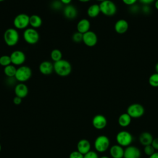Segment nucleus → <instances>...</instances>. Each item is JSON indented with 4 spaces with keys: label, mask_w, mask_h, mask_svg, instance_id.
I'll return each instance as SVG.
<instances>
[{
    "label": "nucleus",
    "mask_w": 158,
    "mask_h": 158,
    "mask_svg": "<svg viewBox=\"0 0 158 158\" xmlns=\"http://www.w3.org/2000/svg\"><path fill=\"white\" fill-rule=\"evenodd\" d=\"M54 72L59 76L65 77L69 76L72 70L71 64L67 60H61L54 62Z\"/></svg>",
    "instance_id": "obj_1"
},
{
    "label": "nucleus",
    "mask_w": 158,
    "mask_h": 158,
    "mask_svg": "<svg viewBox=\"0 0 158 158\" xmlns=\"http://www.w3.org/2000/svg\"><path fill=\"white\" fill-rule=\"evenodd\" d=\"M4 41L8 46H15L20 38L19 33L15 28H9L4 33Z\"/></svg>",
    "instance_id": "obj_2"
},
{
    "label": "nucleus",
    "mask_w": 158,
    "mask_h": 158,
    "mask_svg": "<svg viewBox=\"0 0 158 158\" xmlns=\"http://www.w3.org/2000/svg\"><path fill=\"white\" fill-rule=\"evenodd\" d=\"M32 75L31 68L27 65H21L17 69L15 78L19 83H24L28 81Z\"/></svg>",
    "instance_id": "obj_3"
},
{
    "label": "nucleus",
    "mask_w": 158,
    "mask_h": 158,
    "mask_svg": "<svg viewBox=\"0 0 158 158\" xmlns=\"http://www.w3.org/2000/svg\"><path fill=\"white\" fill-rule=\"evenodd\" d=\"M13 25L17 30H25L30 25V16L25 13L17 14L14 19Z\"/></svg>",
    "instance_id": "obj_4"
},
{
    "label": "nucleus",
    "mask_w": 158,
    "mask_h": 158,
    "mask_svg": "<svg viewBox=\"0 0 158 158\" xmlns=\"http://www.w3.org/2000/svg\"><path fill=\"white\" fill-rule=\"evenodd\" d=\"M23 37L24 41L29 44H35L40 40V34L36 29L33 28H27L23 33Z\"/></svg>",
    "instance_id": "obj_5"
},
{
    "label": "nucleus",
    "mask_w": 158,
    "mask_h": 158,
    "mask_svg": "<svg viewBox=\"0 0 158 158\" xmlns=\"http://www.w3.org/2000/svg\"><path fill=\"white\" fill-rule=\"evenodd\" d=\"M101 13L106 16H112L117 12V6L111 0H106L99 3Z\"/></svg>",
    "instance_id": "obj_6"
},
{
    "label": "nucleus",
    "mask_w": 158,
    "mask_h": 158,
    "mask_svg": "<svg viewBox=\"0 0 158 158\" xmlns=\"http://www.w3.org/2000/svg\"><path fill=\"white\" fill-rule=\"evenodd\" d=\"M110 146L109 138L106 135H99L94 140V147L98 152L106 151Z\"/></svg>",
    "instance_id": "obj_7"
},
{
    "label": "nucleus",
    "mask_w": 158,
    "mask_h": 158,
    "mask_svg": "<svg viewBox=\"0 0 158 158\" xmlns=\"http://www.w3.org/2000/svg\"><path fill=\"white\" fill-rule=\"evenodd\" d=\"M116 141L117 144L122 147H127L130 146L133 141V136L131 134L126 130H122L116 135Z\"/></svg>",
    "instance_id": "obj_8"
},
{
    "label": "nucleus",
    "mask_w": 158,
    "mask_h": 158,
    "mask_svg": "<svg viewBox=\"0 0 158 158\" xmlns=\"http://www.w3.org/2000/svg\"><path fill=\"white\" fill-rule=\"evenodd\" d=\"M127 113L133 118H138L142 117L144 114V107L138 103L130 104L127 109Z\"/></svg>",
    "instance_id": "obj_9"
},
{
    "label": "nucleus",
    "mask_w": 158,
    "mask_h": 158,
    "mask_svg": "<svg viewBox=\"0 0 158 158\" xmlns=\"http://www.w3.org/2000/svg\"><path fill=\"white\" fill-rule=\"evenodd\" d=\"M12 64L15 66L22 65L26 60V56L25 53L20 50H15L10 55Z\"/></svg>",
    "instance_id": "obj_10"
},
{
    "label": "nucleus",
    "mask_w": 158,
    "mask_h": 158,
    "mask_svg": "<svg viewBox=\"0 0 158 158\" xmlns=\"http://www.w3.org/2000/svg\"><path fill=\"white\" fill-rule=\"evenodd\" d=\"M83 43L88 47H93L98 43V36L95 32L88 31L83 34Z\"/></svg>",
    "instance_id": "obj_11"
},
{
    "label": "nucleus",
    "mask_w": 158,
    "mask_h": 158,
    "mask_svg": "<svg viewBox=\"0 0 158 158\" xmlns=\"http://www.w3.org/2000/svg\"><path fill=\"white\" fill-rule=\"evenodd\" d=\"M107 123V118L105 116L101 114L96 115L92 119V125L96 130L104 129Z\"/></svg>",
    "instance_id": "obj_12"
},
{
    "label": "nucleus",
    "mask_w": 158,
    "mask_h": 158,
    "mask_svg": "<svg viewBox=\"0 0 158 158\" xmlns=\"http://www.w3.org/2000/svg\"><path fill=\"white\" fill-rule=\"evenodd\" d=\"M141 157L140 150L135 146H128L124 149L123 158H139Z\"/></svg>",
    "instance_id": "obj_13"
},
{
    "label": "nucleus",
    "mask_w": 158,
    "mask_h": 158,
    "mask_svg": "<svg viewBox=\"0 0 158 158\" xmlns=\"http://www.w3.org/2000/svg\"><path fill=\"white\" fill-rule=\"evenodd\" d=\"M39 71L43 75H50L54 72V64L49 60H44L39 65Z\"/></svg>",
    "instance_id": "obj_14"
},
{
    "label": "nucleus",
    "mask_w": 158,
    "mask_h": 158,
    "mask_svg": "<svg viewBox=\"0 0 158 158\" xmlns=\"http://www.w3.org/2000/svg\"><path fill=\"white\" fill-rule=\"evenodd\" d=\"M63 14L66 19L73 20L77 17L78 15V10L73 5L69 4L64 7L63 9Z\"/></svg>",
    "instance_id": "obj_15"
},
{
    "label": "nucleus",
    "mask_w": 158,
    "mask_h": 158,
    "mask_svg": "<svg viewBox=\"0 0 158 158\" xmlns=\"http://www.w3.org/2000/svg\"><path fill=\"white\" fill-rule=\"evenodd\" d=\"M129 28L128 22L125 19H119L116 21L114 25V30L118 34L125 33Z\"/></svg>",
    "instance_id": "obj_16"
},
{
    "label": "nucleus",
    "mask_w": 158,
    "mask_h": 158,
    "mask_svg": "<svg viewBox=\"0 0 158 158\" xmlns=\"http://www.w3.org/2000/svg\"><path fill=\"white\" fill-rule=\"evenodd\" d=\"M14 93L16 96L23 99L28 95V88L24 83H19L15 86Z\"/></svg>",
    "instance_id": "obj_17"
},
{
    "label": "nucleus",
    "mask_w": 158,
    "mask_h": 158,
    "mask_svg": "<svg viewBox=\"0 0 158 158\" xmlns=\"http://www.w3.org/2000/svg\"><path fill=\"white\" fill-rule=\"evenodd\" d=\"M77 148L78 151L85 155L91 151V143L86 139H81L78 142Z\"/></svg>",
    "instance_id": "obj_18"
},
{
    "label": "nucleus",
    "mask_w": 158,
    "mask_h": 158,
    "mask_svg": "<svg viewBox=\"0 0 158 158\" xmlns=\"http://www.w3.org/2000/svg\"><path fill=\"white\" fill-rule=\"evenodd\" d=\"M109 153L112 158H123L124 149L118 144H114L110 148Z\"/></svg>",
    "instance_id": "obj_19"
},
{
    "label": "nucleus",
    "mask_w": 158,
    "mask_h": 158,
    "mask_svg": "<svg viewBox=\"0 0 158 158\" xmlns=\"http://www.w3.org/2000/svg\"><path fill=\"white\" fill-rule=\"evenodd\" d=\"M90 27L91 24L89 20L87 19H82L78 22L77 24V31L84 34L89 31Z\"/></svg>",
    "instance_id": "obj_20"
},
{
    "label": "nucleus",
    "mask_w": 158,
    "mask_h": 158,
    "mask_svg": "<svg viewBox=\"0 0 158 158\" xmlns=\"http://www.w3.org/2000/svg\"><path fill=\"white\" fill-rule=\"evenodd\" d=\"M154 138L151 133L148 131L142 132L139 136V141L140 144L144 146L151 144Z\"/></svg>",
    "instance_id": "obj_21"
},
{
    "label": "nucleus",
    "mask_w": 158,
    "mask_h": 158,
    "mask_svg": "<svg viewBox=\"0 0 158 158\" xmlns=\"http://www.w3.org/2000/svg\"><path fill=\"white\" fill-rule=\"evenodd\" d=\"M131 117L127 113H123L118 118V123L122 127H127L131 123Z\"/></svg>",
    "instance_id": "obj_22"
},
{
    "label": "nucleus",
    "mask_w": 158,
    "mask_h": 158,
    "mask_svg": "<svg viewBox=\"0 0 158 158\" xmlns=\"http://www.w3.org/2000/svg\"><path fill=\"white\" fill-rule=\"evenodd\" d=\"M101 13L99 5L98 4H93L89 6L87 9V15L90 18H96Z\"/></svg>",
    "instance_id": "obj_23"
},
{
    "label": "nucleus",
    "mask_w": 158,
    "mask_h": 158,
    "mask_svg": "<svg viewBox=\"0 0 158 158\" xmlns=\"http://www.w3.org/2000/svg\"><path fill=\"white\" fill-rule=\"evenodd\" d=\"M43 24V20L40 16L36 14H33L30 16V25L35 29L40 28Z\"/></svg>",
    "instance_id": "obj_24"
},
{
    "label": "nucleus",
    "mask_w": 158,
    "mask_h": 158,
    "mask_svg": "<svg viewBox=\"0 0 158 158\" xmlns=\"http://www.w3.org/2000/svg\"><path fill=\"white\" fill-rule=\"evenodd\" d=\"M17 69L14 65L10 64L4 67V73L7 77H15Z\"/></svg>",
    "instance_id": "obj_25"
},
{
    "label": "nucleus",
    "mask_w": 158,
    "mask_h": 158,
    "mask_svg": "<svg viewBox=\"0 0 158 158\" xmlns=\"http://www.w3.org/2000/svg\"><path fill=\"white\" fill-rule=\"evenodd\" d=\"M50 57L52 60L54 61V62H55L62 59V53L59 49H54L52 50V51L51 52Z\"/></svg>",
    "instance_id": "obj_26"
},
{
    "label": "nucleus",
    "mask_w": 158,
    "mask_h": 158,
    "mask_svg": "<svg viewBox=\"0 0 158 158\" xmlns=\"http://www.w3.org/2000/svg\"><path fill=\"white\" fill-rule=\"evenodd\" d=\"M149 84L154 88H157L158 87V73H154L150 75L148 79Z\"/></svg>",
    "instance_id": "obj_27"
},
{
    "label": "nucleus",
    "mask_w": 158,
    "mask_h": 158,
    "mask_svg": "<svg viewBox=\"0 0 158 158\" xmlns=\"http://www.w3.org/2000/svg\"><path fill=\"white\" fill-rule=\"evenodd\" d=\"M12 64L10 56L9 55H2L0 56V65L5 67Z\"/></svg>",
    "instance_id": "obj_28"
},
{
    "label": "nucleus",
    "mask_w": 158,
    "mask_h": 158,
    "mask_svg": "<svg viewBox=\"0 0 158 158\" xmlns=\"http://www.w3.org/2000/svg\"><path fill=\"white\" fill-rule=\"evenodd\" d=\"M72 41L75 43H80L81 42H83V34L77 31L75 32L72 36Z\"/></svg>",
    "instance_id": "obj_29"
},
{
    "label": "nucleus",
    "mask_w": 158,
    "mask_h": 158,
    "mask_svg": "<svg viewBox=\"0 0 158 158\" xmlns=\"http://www.w3.org/2000/svg\"><path fill=\"white\" fill-rule=\"evenodd\" d=\"M155 149L154 148L152 147V146L151 144H149V145H147V146H145L144 148V154L148 156H151L152 154H153L154 152H155Z\"/></svg>",
    "instance_id": "obj_30"
},
{
    "label": "nucleus",
    "mask_w": 158,
    "mask_h": 158,
    "mask_svg": "<svg viewBox=\"0 0 158 158\" xmlns=\"http://www.w3.org/2000/svg\"><path fill=\"white\" fill-rule=\"evenodd\" d=\"M63 6V4L60 2V0H55L52 2L51 3V7L52 9L54 10H60L61 9L62 7Z\"/></svg>",
    "instance_id": "obj_31"
},
{
    "label": "nucleus",
    "mask_w": 158,
    "mask_h": 158,
    "mask_svg": "<svg viewBox=\"0 0 158 158\" xmlns=\"http://www.w3.org/2000/svg\"><path fill=\"white\" fill-rule=\"evenodd\" d=\"M84 155L80 153L79 151H73L71 152L69 154V158H83Z\"/></svg>",
    "instance_id": "obj_32"
},
{
    "label": "nucleus",
    "mask_w": 158,
    "mask_h": 158,
    "mask_svg": "<svg viewBox=\"0 0 158 158\" xmlns=\"http://www.w3.org/2000/svg\"><path fill=\"white\" fill-rule=\"evenodd\" d=\"M83 158H99V156L96 152L90 151L84 155Z\"/></svg>",
    "instance_id": "obj_33"
},
{
    "label": "nucleus",
    "mask_w": 158,
    "mask_h": 158,
    "mask_svg": "<svg viewBox=\"0 0 158 158\" xmlns=\"http://www.w3.org/2000/svg\"><path fill=\"white\" fill-rule=\"evenodd\" d=\"M122 1L123 2V4H125V5L131 6L133 5H135L138 0H122Z\"/></svg>",
    "instance_id": "obj_34"
},
{
    "label": "nucleus",
    "mask_w": 158,
    "mask_h": 158,
    "mask_svg": "<svg viewBox=\"0 0 158 158\" xmlns=\"http://www.w3.org/2000/svg\"><path fill=\"white\" fill-rule=\"evenodd\" d=\"M151 145L152 146V147L154 148L155 150L158 151V137L153 139Z\"/></svg>",
    "instance_id": "obj_35"
},
{
    "label": "nucleus",
    "mask_w": 158,
    "mask_h": 158,
    "mask_svg": "<svg viewBox=\"0 0 158 158\" xmlns=\"http://www.w3.org/2000/svg\"><path fill=\"white\" fill-rule=\"evenodd\" d=\"M22 99L16 96L13 99V102L15 105H20L22 103Z\"/></svg>",
    "instance_id": "obj_36"
},
{
    "label": "nucleus",
    "mask_w": 158,
    "mask_h": 158,
    "mask_svg": "<svg viewBox=\"0 0 158 158\" xmlns=\"http://www.w3.org/2000/svg\"><path fill=\"white\" fill-rule=\"evenodd\" d=\"M141 4L146 6H149L151 4L152 2H154L156 0H138Z\"/></svg>",
    "instance_id": "obj_37"
},
{
    "label": "nucleus",
    "mask_w": 158,
    "mask_h": 158,
    "mask_svg": "<svg viewBox=\"0 0 158 158\" xmlns=\"http://www.w3.org/2000/svg\"><path fill=\"white\" fill-rule=\"evenodd\" d=\"M60 2H61L63 4L67 6V5L70 4V3H71V2H72V0H60Z\"/></svg>",
    "instance_id": "obj_38"
},
{
    "label": "nucleus",
    "mask_w": 158,
    "mask_h": 158,
    "mask_svg": "<svg viewBox=\"0 0 158 158\" xmlns=\"http://www.w3.org/2000/svg\"><path fill=\"white\" fill-rule=\"evenodd\" d=\"M143 11L145 13H148V12H150V9L148 7V6H146V5H144V7L143 8Z\"/></svg>",
    "instance_id": "obj_39"
},
{
    "label": "nucleus",
    "mask_w": 158,
    "mask_h": 158,
    "mask_svg": "<svg viewBox=\"0 0 158 158\" xmlns=\"http://www.w3.org/2000/svg\"><path fill=\"white\" fill-rule=\"evenodd\" d=\"M149 158H158V152H155L153 154L150 156Z\"/></svg>",
    "instance_id": "obj_40"
},
{
    "label": "nucleus",
    "mask_w": 158,
    "mask_h": 158,
    "mask_svg": "<svg viewBox=\"0 0 158 158\" xmlns=\"http://www.w3.org/2000/svg\"><path fill=\"white\" fill-rule=\"evenodd\" d=\"M154 7L157 10H158V0H156L154 1Z\"/></svg>",
    "instance_id": "obj_41"
},
{
    "label": "nucleus",
    "mask_w": 158,
    "mask_h": 158,
    "mask_svg": "<svg viewBox=\"0 0 158 158\" xmlns=\"http://www.w3.org/2000/svg\"><path fill=\"white\" fill-rule=\"evenodd\" d=\"M155 70H156V72L158 73V62L155 65Z\"/></svg>",
    "instance_id": "obj_42"
},
{
    "label": "nucleus",
    "mask_w": 158,
    "mask_h": 158,
    "mask_svg": "<svg viewBox=\"0 0 158 158\" xmlns=\"http://www.w3.org/2000/svg\"><path fill=\"white\" fill-rule=\"evenodd\" d=\"M78 1L81 2H89L90 0H78Z\"/></svg>",
    "instance_id": "obj_43"
},
{
    "label": "nucleus",
    "mask_w": 158,
    "mask_h": 158,
    "mask_svg": "<svg viewBox=\"0 0 158 158\" xmlns=\"http://www.w3.org/2000/svg\"><path fill=\"white\" fill-rule=\"evenodd\" d=\"M99 158H109V157L108 156H101V157H100Z\"/></svg>",
    "instance_id": "obj_44"
},
{
    "label": "nucleus",
    "mask_w": 158,
    "mask_h": 158,
    "mask_svg": "<svg viewBox=\"0 0 158 158\" xmlns=\"http://www.w3.org/2000/svg\"><path fill=\"white\" fill-rule=\"evenodd\" d=\"M96 1H99V2H102V1H106V0H96Z\"/></svg>",
    "instance_id": "obj_45"
},
{
    "label": "nucleus",
    "mask_w": 158,
    "mask_h": 158,
    "mask_svg": "<svg viewBox=\"0 0 158 158\" xmlns=\"http://www.w3.org/2000/svg\"><path fill=\"white\" fill-rule=\"evenodd\" d=\"M1 145L0 144V152H1Z\"/></svg>",
    "instance_id": "obj_46"
},
{
    "label": "nucleus",
    "mask_w": 158,
    "mask_h": 158,
    "mask_svg": "<svg viewBox=\"0 0 158 158\" xmlns=\"http://www.w3.org/2000/svg\"><path fill=\"white\" fill-rule=\"evenodd\" d=\"M5 1V0H0V2H2V1Z\"/></svg>",
    "instance_id": "obj_47"
}]
</instances>
